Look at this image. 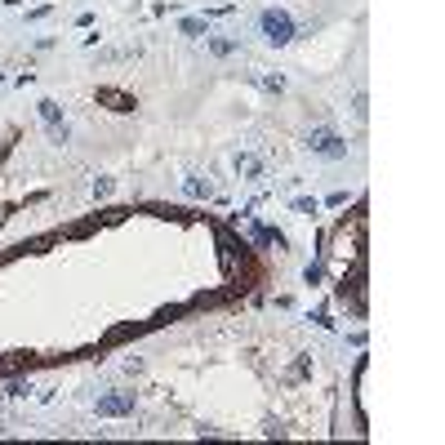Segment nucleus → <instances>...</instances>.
I'll use <instances>...</instances> for the list:
<instances>
[{
    "mask_svg": "<svg viewBox=\"0 0 445 445\" xmlns=\"http://www.w3.org/2000/svg\"><path fill=\"white\" fill-rule=\"evenodd\" d=\"M258 27H263V36H268V45H290L294 41V18L285 14V9H263Z\"/></svg>",
    "mask_w": 445,
    "mask_h": 445,
    "instance_id": "obj_1",
    "label": "nucleus"
},
{
    "mask_svg": "<svg viewBox=\"0 0 445 445\" xmlns=\"http://www.w3.org/2000/svg\"><path fill=\"white\" fill-rule=\"evenodd\" d=\"M307 147L316 152V156H326V161H343V156H347V143L334 134V129H312V134H307Z\"/></svg>",
    "mask_w": 445,
    "mask_h": 445,
    "instance_id": "obj_2",
    "label": "nucleus"
},
{
    "mask_svg": "<svg viewBox=\"0 0 445 445\" xmlns=\"http://www.w3.org/2000/svg\"><path fill=\"white\" fill-rule=\"evenodd\" d=\"M99 414H103V418L134 414V392H112V396H99Z\"/></svg>",
    "mask_w": 445,
    "mask_h": 445,
    "instance_id": "obj_3",
    "label": "nucleus"
},
{
    "mask_svg": "<svg viewBox=\"0 0 445 445\" xmlns=\"http://www.w3.org/2000/svg\"><path fill=\"white\" fill-rule=\"evenodd\" d=\"M99 103H107L112 112H134V99L125 89H99Z\"/></svg>",
    "mask_w": 445,
    "mask_h": 445,
    "instance_id": "obj_4",
    "label": "nucleus"
},
{
    "mask_svg": "<svg viewBox=\"0 0 445 445\" xmlns=\"http://www.w3.org/2000/svg\"><path fill=\"white\" fill-rule=\"evenodd\" d=\"M183 191H187V196H191V200H205V196H210V191H214V187H210V178H200V174H191V178H187V183H183Z\"/></svg>",
    "mask_w": 445,
    "mask_h": 445,
    "instance_id": "obj_5",
    "label": "nucleus"
},
{
    "mask_svg": "<svg viewBox=\"0 0 445 445\" xmlns=\"http://www.w3.org/2000/svg\"><path fill=\"white\" fill-rule=\"evenodd\" d=\"M254 85H258V89H268V94H281V89H285V80H281V76H263V71H254Z\"/></svg>",
    "mask_w": 445,
    "mask_h": 445,
    "instance_id": "obj_6",
    "label": "nucleus"
},
{
    "mask_svg": "<svg viewBox=\"0 0 445 445\" xmlns=\"http://www.w3.org/2000/svg\"><path fill=\"white\" fill-rule=\"evenodd\" d=\"M263 170V165H258V156H236V174H245V178H254Z\"/></svg>",
    "mask_w": 445,
    "mask_h": 445,
    "instance_id": "obj_7",
    "label": "nucleus"
},
{
    "mask_svg": "<svg viewBox=\"0 0 445 445\" xmlns=\"http://www.w3.org/2000/svg\"><path fill=\"white\" fill-rule=\"evenodd\" d=\"M112 191H116V183H112V178H94V196H112Z\"/></svg>",
    "mask_w": 445,
    "mask_h": 445,
    "instance_id": "obj_8",
    "label": "nucleus"
},
{
    "mask_svg": "<svg viewBox=\"0 0 445 445\" xmlns=\"http://www.w3.org/2000/svg\"><path fill=\"white\" fill-rule=\"evenodd\" d=\"M352 112H356L360 120H365V116H370V99H365V94H356V99H352Z\"/></svg>",
    "mask_w": 445,
    "mask_h": 445,
    "instance_id": "obj_9",
    "label": "nucleus"
},
{
    "mask_svg": "<svg viewBox=\"0 0 445 445\" xmlns=\"http://www.w3.org/2000/svg\"><path fill=\"white\" fill-rule=\"evenodd\" d=\"M183 31L187 36H200V31H205V22H200V18H183Z\"/></svg>",
    "mask_w": 445,
    "mask_h": 445,
    "instance_id": "obj_10",
    "label": "nucleus"
}]
</instances>
